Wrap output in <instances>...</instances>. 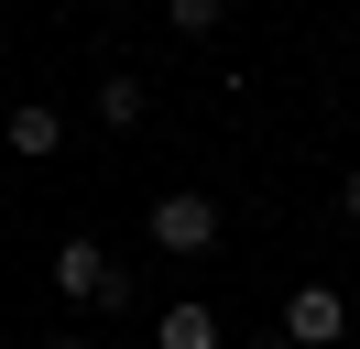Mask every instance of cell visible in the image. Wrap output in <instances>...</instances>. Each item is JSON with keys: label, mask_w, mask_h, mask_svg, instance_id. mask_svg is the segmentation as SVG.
<instances>
[{"label": "cell", "mask_w": 360, "mask_h": 349, "mask_svg": "<svg viewBox=\"0 0 360 349\" xmlns=\"http://www.w3.org/2000/svg\"><path fill=\"white\" fill-rule=\"evenodd\" d=\"M55 295L66 305H88V317H120V305H131V273H120L110 262V240H55Z\"/></svg>", "instance_id": "obj_1"}, {"label": "cell", "mask_w": 360, "mask_h": 349, "mask_svg": "<svg viewBox=\"0 0 360 349\" xmlns=\"http://www.w3.org/2000/svg\"><path fill=\"white\" fill-rule=\"evenodd\" d=\"M142 229H153V251H164V262H207L229 218H219V196H207V186H164Z\"/></svg>", "instance_id": "obj_2"}, {"label": "cell", "mask_w": 360, "mask_h": 349, "mask_svg": "<svg viewBox=\"0 0 360 349\" xmlns=\"http://www.w3.org/2000/svg\"><path fill=\"white\" fill-rule=\"evenodd\" d=\"M284 338L295 349H338L349 338V295H338V284H295L284 295Z\"/></svg>", "instance_id": "obj_3"}, {"label": "cell", "mask_w": 360, "mask_h": 349, "mask_svg": "<svg viewBox=\"0 0 360 349\" xmlns=\"http://www.w3.org/2000/svg\"><path fill=\"white\" fill-rule=\"evenodd\" d=\"M0 142L22 153V164H55V153H66V109L55 99H11L0 109Z\"/></svg>", "instance_id": "obj_4"}, {"label": "cell", "mask_w": 360, "mask_h": 349, "mask_svg": "<svg viewBox=\"0 0 360 349\" xmlns=\"http://www.w3.org/2000/svg\"><path fill=\"white\" fill-rule=\"evenodd\" d=\"M88 120H98V131H142V120H153V87H142L131 65H110V77L88 87Z\"/></svg>", "instance_id": "obj_5"}, {"label": "cell", "mask_w": 360, "mask_h": 349, "mask_svg": "<svg viewBox=\"0 0 360 349\" xmlns=\"http://www.w3.org/2000/svg\"><path fill=\"white\" fill-rule=\"evenodd\" d=\"M219 338H229V327H219V305H207V295H175V305L153 317V349H219Z\"/></svg>", "instance_id": "obj_6"}, {"label": "cell", "mask_w": 360, "mask_h": 349, "mask_svg": "<svg viewBox=\"0 0 360 349\" xmlns=\"http://www.w3.org/2000/svg\"><path fill=\"white\" fill-rule=\"evenodd\" d=\"M219 22H229V0H164V33L175 44H207Z\"/></svg>", "instance_id": "obj_7"}, {"label": "cell", "mask_w": 360, "mask_h": 349, "mask_svg": "<svg viewBox=\"0 0 360 349\" xmlns=\"http://www.w3.org/2000/svg\"><path fill=\"white\" fill-rule=\"evenodd\" d=\"M338 218H360V174H338Z\"/></svg>", "instance_id": "obj_8"}, {"label": "cell", "mask_w": 360, "mask_h": 349, "mask_svg": "<svg viewBox=\"0 0 360 349\" xmlns=\"http://www.w3.org/2000/svg\"><path fill=\"white\" fill-rule=\"evenodd\" d=\"M44 349H98V338H77V327H66V338H44Z\"/></svg>", "instance_id": "obj_9"}, {"label": "cell", "mask_w": 360, "mask_h": 349, "mask_svg": "<svg viewBox=\"0 0 360 349\" xmlns=\"http://www.w3.org/2000/svg\"><path fill=\"white\" fill-rule=\"evenodd\" d=\"M262 349H295V338H284V327H273V338H262Z\"/></svg>", "instance_id": "obj_10"}, {"label": "cell", "mask_w": 360, "mask_h": 349, "mask_svg": "<svg viewBox=\"0 0 360 349\" xmlns=\"http://www.w3.org/2000/svg\"><path fill=\"white\" fill-rule=\"evenodd\" d=\"M98 11H131V0H98Z\"/></svg>", "instance_id": "obj_11"}]
</instances>
